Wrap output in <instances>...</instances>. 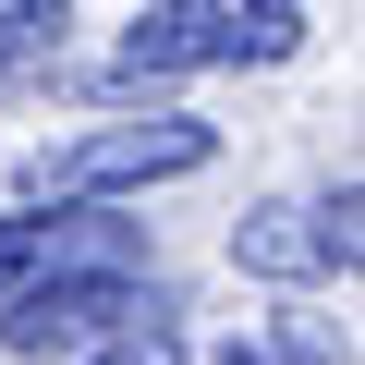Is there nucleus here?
<instances>
[{"label": "nucleus", "mask_w": 365, "mask_h": 365, "mask_svg": "<svg viewBox=\"0 0 365 365\" xmlns=\"http://www.w3.org/2000/svg\"><path fill=\"white\" fill-rule=\"evenodd\" d=\"M207 122H98V134H73V146H49L25 182L37 195H110V182H170V170H207Z\"/></svg>", "instance_id": "f03ea898"}, {"label": "nucleus", "mask_w": 365, "mask_h": 365, "mask_svg": "<svg viewBox=\"0 0 365 365\" xmlns=\"http://www.w3.org/2000/svg\"><path fill=\"white\" fill-rule=\"evenodd\" d=\"M146 317H158V292H134V280H37L0 304V341L13 353H110Z\"/></svg>", "instance_id": "20e7f679"}, {"label": "nucleus", "mask_w": 365, "mask_h": 365, "mask_svg": "<svg viewBox=\"0 0 365 365\" xmlns=\"http://www.w3.org/2000/svg\"><path fill=\"white\" fill-rule=\"evenodd\" d=\"M353 256H365L353 182L341 195H280V207H256L232 232V268H256V280H353Z\"/></svg>", "instance_id": "7ed1b4c3"}, {"label": "nucleus", "mask_w": 365, "mask_h": 365, "mask_svg": "<svg viewBox=\"0 0 365 365\" xmlns=\"http://www.w3.org/2000/svg\"><path fill=\"white\" fill-rule=\"evenodd\" d=\"M98 365H182V329H170V304H158L146 329H122V341H110Z\"/></svg>", "instance_id": "0eeeda50"}, {"label": "nucleus", "mask_w": 365, "mask_h": 365, "mask_svg": "<svg viewBox=\"0 0 365 365\" xmlns=\"http://www.w3.org/2000/svg\"><path fill=\"white\" fill-rule=\"evenodd\" d=\"M61 37H73L61 0H0V98L37 86V73H61Z\"/></svg>", "instance_id": "423d86ee"}, {"label": "nucleus", "mask_w": 365, "mask_h": 365, "mask_svg": "<svg viewBox=\"0 0 365 365\" xmlns=\"http://www.w3.org/2000/svg\"><path fill=\"white\" fill-rule=\"evenodd\" d=\"M292 49H304V13H292V0H158V13L122 37V61H110V98L122 86H170V73L292 61Z\"/></svg>", "instance_id": "f257e3e1"}, {"label": "nucleus", "mask_w": 365, "mask_h": 365, "mask_svg": "<svg viewBox=\"0 0 365 365\" xmlns=\"http://www.w3.org/2000/svg\"><path fill=\"white\" fill-rule=\"evenodd\" d=\"M37 280H134V220H0V304Z\"/></svg>", "instance_id": "39448f33"}]
</instances>
